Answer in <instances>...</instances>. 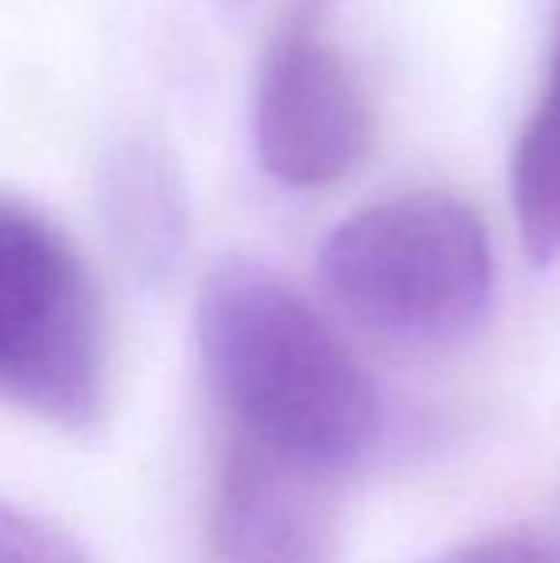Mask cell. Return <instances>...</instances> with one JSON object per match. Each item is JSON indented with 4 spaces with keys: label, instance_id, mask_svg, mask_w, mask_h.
Masks as SVG:
<instances>
[{
    "label": "cell",
    "instance_id": "obj_1",
    "mask_svg": "<svg viewBox=\"0 0 560 563\" xmlns=\"http://www.w3.org/2000/svg\"><path fill=\"white\" fill-rule=\"evenodd\" d=\"M204 384L227 433L345 479L381 445L384 402L342 338L257 261H223L196 303Z\"/></svg>",
    "mask_w": 560,
    "mask_h": 563
},
{
    "label": "cell",
    "instance_id": "obj_2",
    "mask_svg": "<svg viewBox=\"0 0 560 563\" xmlns=\"http://www.w3.org/2000/svg\"><path fill=\"white\" fill-rule=\"evenodd\" d=\"M319 276L345 319L404 349L457 345L495 303L487 227L449 192H407L342 219L319 250Z\"/></svg>",
    "mask_w": 560,
    "mask_h": 563
},
{
    "label": "cell",
    "instance_id": "obj_3",
    "mask_svg": "<svg viewBox=\"0 0 560 563\" xmlns=\"http://www.w3.org/2000/svg\"><path fill=\"white\" fill-rule=\"evenodd\" d=\"M0 399L62 430H89L108 399V330L77 245L0 192Z\"/></svg>",
    "mask_w": 560,
    "mask_h": 563
},
{
    "label": "cell",
    "instance_id": "obj_4",
    "mask_svg": "<svg viewBox=\"0 0 560 563\" xmlns=\"http://www.w3.org/2000/svg\"><path fill=\"white\" fill-rule=\"evenodd\" d=\"M373 142V115L345 58L296 20L277 35L254 89V150L288 188L342 180Z\"/></svg>",
    "mask_w": 560,
    "mask_h": 563
},
{
    "label": "cell",
    "instance_id": "obj_5",
    "mask_svg": "<svg viewBox=\"0 0 560 563\" xmlns=\"http://www.w3.org/2000/svg\"><path fill=\"white\" fill-rule=\"evenodd\" d=\"M342 479L223 433L208 506V563H334Z\"/></svg>",
    "mask_w": 560,
    "mask_h": 563
},
{
    "label": "cell",
    "instance_id": "obj_6",
    "mask_svg": "<svg viewBox=\"0 0 560 563\" xmlns=\"http://www.w3.org/2000/svg\"><path fill=\"white\" fill-rule=\"evenodd\" d=\"M100 219L116 253L142 284L177 273L188 245V188L169 150L150 139H123L100 162Z\"/></svg>",
    "mask_w": 560,
    "mask_h": 563
},
{
    "label": "cell",
    "instance_id": "obj_7",
    "mask_svg": "<svg viewBox=\"0 0 560 563\" xmlns=\"http://www.w3.org/2000/svg\"><path fill=\"white\" fill-rule=\"evenodd\" d=\"M510 188L526 257L541 268L553 265L560 261V35L549 58L546 89L518 139Z\"/></svg>",
    "mask_w": 560,
    "mask_h": 563
},
{
    "label": "cell",
    "instance_id": "obj_8",
    "mask_svg": "<svg viewBox=\"0 0 560 563\" xmlns=\"http://www.w3.org/2000/svg\"><path fill=\"white\" fill-rule=\"evenodd\" d=\"M0 563H92L51 521L0 503Z\"/></svg>",
    "mask_w": 560,
    "mask_h": 563
},
{
    "label": "cell",
    "instance_id": "obj_9",
    "mask_svg": "<svg viewBox=\"0 0 560 563\" xmlns=\"http://www.w3.org/2000/svg\"><path fill=\"white\" fill-rule=\"evenodd\" d=\"M422 563H560V541L534 529H503L453 544Z\"/></svg>",
    "mask_w": 560,
    "mask_h": 563
}]
</instances>
